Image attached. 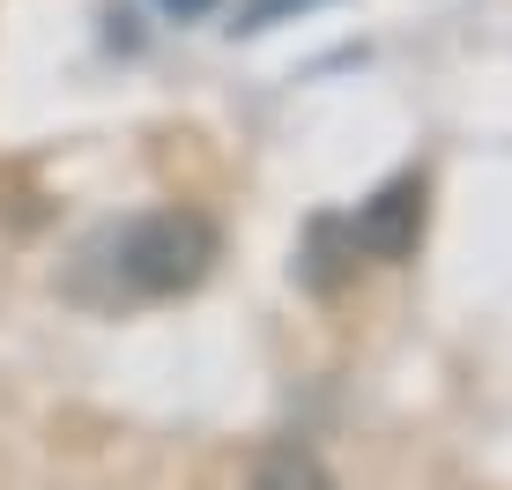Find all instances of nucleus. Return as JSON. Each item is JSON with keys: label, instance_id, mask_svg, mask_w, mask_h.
Wrapping results in <instances>:
<instances>
[{"label": "nucleus", "instance_id": "f257e3e1", "mask_svg": "<svg viewBox=\"0 0 512 490\" xmlns=\"http://www.w3.org/2000/svg\"><path fill=\"white\" fill-rule=\"evenodd\" d=\"M216 260H223V238H216V223L193 216V208H156V216H141L134 231L119 238V275H127L141 297L201 290Z\"/></svg>", "mask_w": 512, "mask_h": 490}, {"label": "nucleus", "instance_id": "20e7f679", "mask_svg": "<svg viewBox=\"0 0 512 490\" xmlns=\"http://www.w3.org/2000/svg\"><path fill=\"white\" fill-rule=\"evenodd\" d=\"M305 8H320V0H245L238 30H268V23H282V15H305Z\"/></svg>", "mask_w": 512, "mask_h": 490}, {"label": "nucleus", "instance_id": "f03ea898", "mask_svg": "<svg viewBox=\"0 0 512 490\" xmlns=\"http://www.w3.org/2000/svg\"><path fill=\"white\" fill-rule=\"evenodd\" d=\"M423 216H431V194H423L416 171H401V179H386L379 194L357 208L349 238H357L364 260H386V268H401V260H416V245H423Z\"/></svg>", "mask_w": 512, "mask_h": 490}, {"label": "nucleus", "instance_id": "7ed1b4c3", "mask_svg": "<svg viewBox=\"0 0 512 490\" xmlns=\"http://www.w3.org/2000/svg\"><path fill=\"white\" fill-rule=\"evenodd\" d=\"M245 490H334V476H327V461L312 446L282 439V446L260 453V468H253V483H245Z\"/></svg>", "mask_w": 512, "mask_h": 490}, {"label": "nucleus", "instance_id": "39448f33", "mask_svg": "<svg viewBox=\"0 0 512 490\" xmlns=\"http://www.w3.org/2000/svg\"><path fill=\"white\" fill-rule=\"evenodd\" d=\"M156 8H164V15H208L216 0H156Z\"/></svg>", "mask_w": 512, "mask_h": 490}]
</instances>
